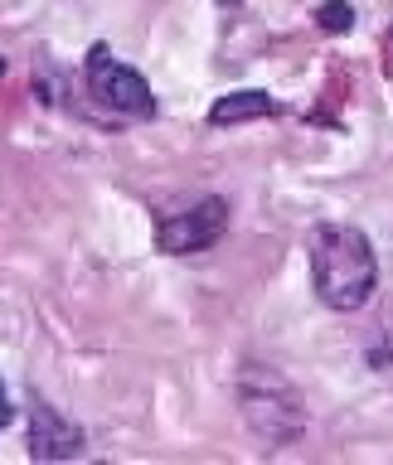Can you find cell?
Here are the masks:
<instances>
[{
    "label": "cell",
    "mask_w": 393,
    "mask_h": 465,
    "mask_svg": "<svg viewBox=\"0 0 393 465\" xmlns=\"http://www.w3.org/2000/svg\"><path fill=\"white\" fill-rule=\"evenodd\" d=\"M374 247L349 223H320L311 238V282L330 311H359L374 291Z\"/></svg>",
    "instance_id": "6da1fadb"
},
{
    "label": "cell",
    "mask_w": 393,
    "mask_h": 465,
    "mask_svg": "<svg viewBox=\"0 0 393 465\" xmlns=\"http://www.w3.org/2000/svg\"><path fill=\"white\" fill-rule=\"evenodd\" d=\"M388 39H393V29H388Z\"/></svg>",
    "instance_id": "8fae6325"
},
{
    "label": "cell",
    "mask_w": 393,
    "mask_h": 465,
    "mask_svg": "<svg viewBox=\"0 0 393 465\" xmlns=\"http://www.w3.org/2000/svg\"><path fill=\"white\" fill-rule=\"evenodd\" d=\"M277 107H272V97L267 93H228V97H218L214 107H209V122L214 126H238V122H267Z\"/></svg>",
    "instance_id": "8992f818"
},
{
    "label": "cell",
    "mask_w": 393,
    "mask_h": 465,
    "mask_svg": "<svg viewBox=\"0 0 393 465\" xmlns=\"http://www.w3.org/2000/svg\"><path fill=\"white\" fill-rule=\"evenodd\" d=\"M316 20H320V29H330V35H340V29H349V25H355V10H349L345 0H335V5H326V10L316 15Z\"/></svg>",
    "instance_id": "52a82bcc"
},
{
    "label": "cell",
    "mask_w": 393,
    "mask_h": 465,
    "mask_svg": "<svg viewBox=\"0 0 393 465\" xmlns=\"http://www.w3.org/2000/svg\"><path fill=\"white\" fill-rule=\"evenodd\" d=\"M0 73H5V58H0Z\"/></svg>",
    "instance_id": "30bf717a"
},
{
    "label": "cell",
    "mask_w": 393,
    "mask_h": 465,
    "mask_svg": "<svg viewBox=\"0 0 393 465\" xmlns=\"http://www.w3.org/2000/svg\"><path fill=\"white\" fill-rule=\"evenodd\" d=\"M10 417H15V407L5 398V383H0V427H10Z\"/></svg>",
    "instance_id": "ba28073f"
},
{
    "label": "cell",
    "mask_w": 393,
    "mask_h": 465,
    "mask_svg": "<svg viewBox=\"0 0 393 465\" xmlns=\"http://www.w3.org/2000/svg\"><path fill=\"white\" fill-rule=\"evenodd\" d=\"M218 5H243V0H218Z\"/></svg>",
    "instance_id": "9c48e42d"
},
{
    "label": "cell",
    "mask_w": 393,
    "mask_h": 465,
    "mask_svg": "<svg viewBox=\"0 0 393 465\" xmlns=\"http://www.w3.org/2000/svg\"><path fill=\"white\" fill-rule=\"evenodd\" d=\"M228 228V203L218 194H204L199 203H189L180 213H166L156 223V247L170 257H185V252H204L209 242H218V232Z\"/></svg>",
    "instance_id": "3957f363"
},
{
    "label": "cell",
    "mask_w": 393,
    "mask_h": 465,
    "mask_svg": "<svg viewBox=\"0 0 393 465\" xmlns=\"http://www.w3.org/2000/svg\"><path fill=\"white\" fill-rule=\"evenodd\" d=\"M238 407L267 446H287L297 441L301 427H306V407H301V392L287 383L282 373L262 369V363H247L238 373Z\"/></svg>",
    "instance_id": "7a4b0ae2"
},
{
    "label": "cell",
    "mask_w": 393,
    "mask_h": 465,
    "mask_svg": "<svg viewBox=\"0 0 393 465\" xmlns=\"http://www.w3.org/2000/svg\"><path fill=\"white\" fill-rule=\"evenodd\" d=\"M83 446H87L83 427L58 417L49 402L29 398V456L35 460H68V456H83Z\"/></svg>",
    "instance_id": "5b68a950"
},
{
    "label": "cell",
    "mask_w": 393,
    "mask_h": 465,
    "mask_svg": "<svg viewBox=\"0 0 393 465\" xmlns=\"http://www.w3.org/2000/svg\"><path fill=\"white\" fill-rule=\"evenodd\" d=\"M87 87L122 116H141V122L156 116V97H151V87H146V78L131 64H116L102 44L87 54Z\"/></svg>",
    "instance_id": "277c9868"
}]
</instances>
